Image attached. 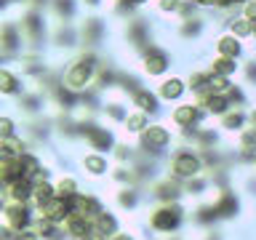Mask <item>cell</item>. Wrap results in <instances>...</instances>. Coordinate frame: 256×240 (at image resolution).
Returning <instances> with one entry per match:
<instances>
[{
	"instance_id": "1",
	"label": "cell",
	"mask_w": 256,
	"mask_h": 240,
	"mask_svg": "<svg viewBox=\"0 0 256 240\" xmlns=\"http://www.w3.org/2000/svg\"><path fill=\"white\" fill-rule=\"evenodd\" d=\"M94 78H96V56L88 51V54H80L75 62H70V67L62 75V86L70 88L72 94H83L94 83Z\"/></svg>"
},
{
	"instance_id": "2",
	"label": "cell",
	"mask_w": 256,
	"mask_h": 240,
	"mask_svg": "<svg viewBox=\"0 0 256 240\" xmlns=\"http://www.w3.org/2000/svg\"><path fill=\"white\" fill-rule=\"evenodd\" d=\"M142 70L147 78H166L171 70V54L158 46H147L142 51Z\"/></svg>"
},
{
	"instance_id": "3",
	"label": "cell",
	"mask_w": 256,
	"mask_h": 240,
	"mask_svg": "<svg viewBox=\"0 0 256 240\" xmlns=\"http://www.w3.org/2000/svg\"><path fill=\"white\" fill-rule=\"evenodd\" d=\"M155 91L163 102H182L184 94L190 91V86H187V78H182V75H166V78H160Z\"/></svg>"
},
{
	"instance_id": "4",
	"label": "cell",
	"mask_w": 256,
	"mask_h": 240,
	"mask_svg": "<svg viewBox=\"0 0 256 240\" xmlns=\"http://www.w3.org/2000/svg\"><path fill=\"white\" fill-rule=\"evenodd\" d=\"M203 112L206 110L200 107V102H179L171 110V123L179 126V128H192L200 118H203Z\"/></svg>"
},
{
	"instance_id": "5",
	"label": "cell",
	"mask_w": 256,
	"mask_h": 240,
	"mask_svg": "<svg viewBox=\"0 0 256 240\" xmlns=\"http://www.w3.org/2000/svg\"><path fill=\"white\" fill-rule=\"evenodd\" d=\"M19 27H22V32H24V40H27L30 46H38V43H40V38H43V32H46L43 14H40L38 8H30V11L22 16Z\"/></svg>"
},
{
	"instance_id": "6",
	"label": "cell",
	"mask_w": 256,
	"mask_h": 240,
	"mask_svg": "<svg viewBox=\"0 0 256 240\" xmlns=\"http://www.w3.org/2000/svg\"><path fill=\"white\" fill-rule=\"evenodd\" d=\"M171 144V131L160 123H150L147 131L142 134V147L144 150H152V152H160Z\"/></svg>"
},
{
	"instance_id": "7",
	"label": "cell",
	"mask_w": 256,
	"mask_h": 240,
	"mask_svg": "<svg viewBox=\"0 0 256 240\" xmlns=\"http://www.w3.org/2000/svg\"><path fill=\"white\" fill-rule=\"evenodd\" d=\"M214 51L216 56H230V59H240L246 51V43H243V38H238V35H232V32H222L219 38L214 40Z\"/></svg>"
},
{
	"instance_id": "8",
	"label": "cell",
	"mask_w": 256,
	"mask_h": 240,
	"mask_svg": "<svg viewBox=\"0 0 256 240\" xmlns=\"http://www.w3.org/2000/svg\"><path fill=\"white\" fill-rule=\"evenodd\" d=\"M171 171L176 176H182V179H187V176H195L200 171V158L192 155L187 150H179L171 160Z\"/></svg>"
},
{
	"instance_id": "9",
	"label": "cell",
	"mask_w": 256,
	"mask_h": 240,
	"mask_svg": "<svg viewBox=\"0 0 256 240\" xmlns=\"http://www.w3.org/2000/svg\"><path fill=\"white\" fill-rule=\"evenodd\" d=\"M0 43H3V54L11 56L16 54L19 48L24 46V32L16 22H6L3 24V32H0Z\"/></svg>"
},
{
	"instance_id": "10",
	"label": "cell",
	"mask_w": 256,
	"mask_h": 240,
	"mask_svg": "<svg viewBox=\"0 0 256 240\" xmlns=\"http://www.w3.org/2000/svg\"><path fill=\"white\" fill-rule=\"evenodd\" d=\"M160 96L158 91H150V88H134V94H131V104H134V110H142V112H147V115H155V112L160 110Z\"/></svg>"
},
{
	"instance_id": "11",
	"label": "cell",
	"mask_w": 256,
	"mask_h": 240,
	"mask_svg": "<svg viewBox=\"0 0 256 240\" xmlns=\"http://www.w3.org/2000/svg\"><path fill=\"white\" fill-rule=\"evenodd\" d=\"M198 102H200V107H203L208 115H216V118H222L224 112L232 110V102H230L227 94H203Z\"/></svg>"
},
{
	"instance_id": "12",
	"label": "cell",
	"mask_w": 256,
	"mask_h": 240,
	"mask_svg": "<svg viewBox=\"0 0 256 240\" xmlns=\"http://www.w3.org/2000/svg\"><path fill=\"white\" fill-rule=\"evenodd\" d=\"M72 214H75L72 203H70V200H64V198H59V195H56L51 203L43 208V219L54 222V224H59V222H64V219H70Z\"/></svg>"
},
{
	"instance_id": "13",
	"label": "cell",
	"mask_w": 256,
	"mask_h": 240,
	"mask_svg": "<svg viewBox=\"0 0 256 240\" xmlns=\"http://www.w3.org/2000/svg\"><path fill=\"white\" fill-rule=\"evenodd\" d=\"M179 219H182L179 208H160V211L152 214L150 224H152V230H158V232H171V230H176Z\"/></svg>"
},
{
	"instance_id": "14",
	"label": "cell",
	"mask_w": 256,
	"mask_h": 240,
	"mask_svg": "<svg viewBox=\"0 0 256 240\" xmlns=\"http://www.w3.org/2000/svg\"><path fill=\"white\" fill-rule=\"evenodd\" d=\"M83 136L88 139V144L96 150V152H104L112 147V134L107 131V128H99V126H83Z\"/></svg>"
},
{
	"instance_id": "15",
	"label": "cell",
	"mask_w": 256,
	"mask_h": 240,
	"mask_svg": "<svg viewBox=\"0 0 256 240\" xmlns=\"http://www.w3.org/2000/svg\"><path fill=\"white\" fill-rule=\"evenodd\" d=\"M24 91V80L19 72H14L11 67L0 70V94L3 96H19Z\"/></svg>"
},
{
	"instance_id": "16",
	"label": "cell",
	"mask_w": 256,
	"mask_h": 240,
	"mask_svg": "<svg viewBox=\"0 0 256 240\" xmlns=\"http://www.w3.org/2000/svg\"><path fill=\"white\" fill-rule=\"evenodd\" d=\"M248 123V112H243L240 107H232L230 112H224V115L219 118V128H224V131H235L240 134Z\"/></svg>"
},
{
	"instance_id": "17",
	"label": "cell",
	"mask_w": 256,
	"mask_h": 240,
	"mask_svg": "<svg viewBox=\"0 0 256 240\" xmlns=\"http://www.w3.org/2000/svg\"><path fill=\"white\" fill-rule=\"evenodd\" d=\"M6 222H8V227H14V230H24L30 224V208L24 206V203H14V206H8L6 208Z\"/></svg>"
},
{
	"instance_id": "18",
	"label": "cell",
	"mask_w": 256,
	"mask_h": 240,
	"mask_svg": "<svg viewBox=\"0 0 256 240\" xmlns=\"http://www.w3.org/2000/svg\"><path fill=\"white\" fill-rule=\"evenodd\" d=\"M208 70H211L214 75L232 78V75H238L240 64H238V59H230V56H214V59L208 62Z\"/></svg>"
},
{
	"instance_id": "19",
	"label": "cell",
	"mask_w": 256,
	"mask_h": 240,
	"mask_svg": "<svg viewBox=\"0 0 256 240\" xmlns=\"http://www.w3.org/2000/svg\"><path fill=\"white\" fill-rule=\"evenodd\" d=\"M123 126H126V131H131V134H144V131H147V126H150V115H147V112H142V110H134V112H128V115H126Z\"/></svg>"
},
{
	"instance_id": "20",
	"label": "cell",
	"mask_w": 256,
	"mask_h": 240,
	"mask_svg": "<svg viewBox=\"0 0 256 240\" xmlns=\"http://www.w3.org/2000/svg\"><path fill=\"white\" fill-rule=\"evenodd\" d=\"M72 208H75L78 216H99L102 208L94 198H83V195H75L72 198Z\"/></svg>"
},
{
	"instance_id": "21",
	"label": "cell",
	"mask_w": 256,
	"mask_h": 240,
	"mask_svg": "<svg viewBox=\"0 0 256 240\" xmlns=\"http://www.w3.org/2000/svg\"><path fill=\"white\" fill-rule=\"evenodd\" d=\"M227 27H230V32H232V35H238V38H243V40H248V38H254V24L248 22V19H246L243 14L232 16Z\"/></svg>"
},
{
	"instance_id": "22",
	"label": "cell",
	"mask_w": 256,
	"mask_h": 240,
	"mask_svg": "<svg viewBox=\"0 0 256 240\" xmlns=\"http://www.w3.org/2000/svg\"><path fill=\"white\" fill-rule=\"evenodd\" d=\"M11 198L16 200V203H24V200L32 198V187H30V182L24 179V176H19L16 182H11Z\"/></svg>"
},
{
	"instance_id": "23",
	"label": "cell",
	"mask_w": 256,
	"mask_h": 240,
	"mask_svg": "<svg viewBox=\"0 0 256 240\" xmlns=\"http://www.w3.org/2000/svg\"><path fill=\"white\" fill-rule=\"evenodd\" d=\"M54 195H56V192L48 187V184H38V187L32 190V200H35L38 208H46V206L54 200Z\"/></svg>"
},
{
	"instance_id": "24",
	"label": "cell",
	"mask_w": 256,
	"mask_h": 240,
	"mask_svg": "<svg viewBox=\"0 0 256 240\" xmlns=\"http://www.w3.org/2000/svg\"><path fill=\"white\" fill-rule=\"evenodd\" d=\"M24 155V142L16 139V136H8L3 139V158H22Z\"/></svg>"
},
{
	"instance_id": "25",
	"label": "cell",
	"mask_w": 256,
	"mask_h": 240,
	"mask_svg": "<svg viewBox=\"0 0 256 240\" xmlns=\"http://www.w3.org/2000/svg\"><path fill=\"white\" fill-rule=\"evenodd\" d=\"M152 3H155V11H158V14L174 16V14L182 11V3H184V0H152Z\"/></svg>"
},
{
	"instance_id": "26",
	"label": "cell",
	"mask_w": 256,
	"mask_h": 240,
	"mask_svg": "<svg viewBox=\"0 0 256 240\" xmlns=\"http://www.w3.org/2000/svg\"><path fill=\"white\" fill-rule=\"evenodd\" d=\"M83 166H86L91 174H104V171H107V160H104L99 152H94V155H86V158H83Z\"/></svg>"
},
{
	"instance_id": "27",
	"label": "cell",
	"mask_w": 256,
	"mask_h": 240,
	"mask_svg": "<svg viewBox=\"0 0 256 240\" xmlns=\"http://www.w3.org/2000/svg\"><path fill=\"white\" fill-rule=\"evenodd\" d=\"M51 8L59 19H70L72 11H75V0H51Z\"/></svg>"
},
{
	"instance_id": "28",
	"label": "cell",
	"mask_w": 256,
	"mask_h": 240,
	"mask_svg": "<svg viewBox=\"0 0 256 240\" xmlns=\"http://www.w3.org/2000/svg\"><path fill=\"white\" fill-rule=\"evenodd\" d=\"M240 150L256 152V128H243V131H240Z\"/></svg>"
},
{
	"instance_id": "29",
	"label": "cell",
	"mask_w": 256,
	"mask_h": 240,
	"mask_svg": "<svg viewBox=\"0 0 256 240\" xmlns=\"http://www.w3.org/2000/svg\"><path fill=\"white\" fill-rule=\"evenodd\" d=\"M56 195H59V198H75L78 195L75 179H62L59 184H56Z\"/></svg>"
},
{
	"instance_id": "30",
	"label": "cell",
	"mask_w": 256,
	"mask_h": 240,
	"mask_svg": "<svg viewBox=\"0 0 256 240\" xmlns=\"http://www.w3.org/2000/svg\"><path fill=\"white\" fill-rule=\"evenodd\" d=\"M235 208H238L235 198H232V195H224V200L216 206V214H219V216H232V211H235Z\"/></svg>"
},
{
	"instance_id": "31",
	"label": "cell",
	"mask_w": 256,
	"mask_h": 240,
	"mask_svg": "<svg viewBox=\"0 0 256 240\" xmlns=\"http://www.w3.org/2000/svg\"><path fill=\"white\" fill-rule=\"evenodd\" d=\"M14 131H16L14 118H11V115H3V118H0V136H3V139H8V136H14Z\"/></svg>"
},
{
	"instance_id": "32",
	"label": "cell",
	"mask_w": 256,
	"mask_h": 240,
	"mask_svg": "<svg viewBox=\"0 0 256 240\" xmlns=\"http://www.w3.org/2000/svg\"><path fill=\"white\" fill-rule=\"evenodd\" d=\"M99 230L107 235V232H115V219L110 214H99Z\"/></svg>"
},
{
	"instance_id": "33",
	"label": "cell",
	"mask_w": 256,
	"mask_h": 240,
	"mask_svg": "<svg viewBox=\"0 0 256 240\" xmlns=\"http://www.w3.org/2000/svg\"><path fill=\"white\" fill-rule=\"evenodd\" d=\"M80 3H83V6H88V8H99V3H102V0H80Z\"/></svg>"
},
{
	"instance_id": "34",
	"label": "cell",
	"mask_w": 256,
	"mask_h": 240,
	"mask_svg": "<svg viewBox=\"0 0 256 240\" xmlns=\"http://www.w3.org/2000/svg\"><path fill=\"white\" fill-rule=\"evenodd\" d=\"M112 240H134V238H131V235H123V232H120V235H115Z\"/></svg>"
},
{
	"instance_id": "35",
	"label": "cell",
	"mask_w": 256,
	"mask_h": 240,
	"mask_svg": "<svg viewBox=\"0 0 256 240\" xmlns=\"http://www.w3.org/2000/svg\"><path fill=\"white\" fill-rule=\"evenodd\" d=\"M248 118H251V123H254V128H256V110H251V112H248Z\"/></svg>"
},
{
	"instance_id": "36",
	"label": "cell",
	"mask_w": 256,
	"mask_h": 240,
	"mask_svg": "<svg viewBox=\"0 0 256 240\" xmlns=\"http://www.w3.org/2000/svg\"><path fill=\"white\" fill-rule=\"evenodd\" d=\"M232 3H235V6H243V3H248V0H232Z\"/></svg>"
},
{
	"instance_id": "37",
	"label": "cell",
	"mask_w": 256,
	"mask_h": 240,
	"mask_svg": "<svg viewBox=\"0 0 256 240\" xmlns=\"http://www.w3.org/2000/svg\"><path fill=\"white\" fill-rule=\"evenodd\" d=\"M254 166H256V155H254Z\"/></svg>"
}]
</instances>
